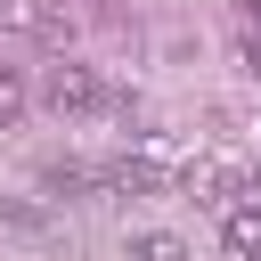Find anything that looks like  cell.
I'll return each mask as SVG.
<instances>
[{
    "label": "cell",
    "mask_w": 261,
    "mask_h": 261,
    "mask_svg": "<svg viewBox=\"0 0 261 261\" xmlns=\"http://www.w3.org/2000/svg\"><path fill=\"white\" fill-rule=\"evenodd\" d=\"M33 98H41V106H49L57 122H73V114H90V106H106V90H98V73H90V65H73V57H65V65H49V73L33 82Z\"/></svg>",
    "instance_id": "cell-1"
},
{
    "label": "cell",
    "mask_w": 261,
    "mask_h": 261,
    "mask_svg": "<svg viewBox=\"0 0 261 261\" xmlns=\"http://www.w3.org/2000/svg\"><path fill=\"white\" fill-rule=\"evenodd\" d=\"M98 179H106V196H163L179 171L163 155H114V163H98Z\"/></svg>",
    "instance_id": "cell-2"
},
{
    "label": "cell",
    "mask_w": 261,
    "mask_h": 261,
    "mask_svg": "<svg viewBox=\"0 0 261 261\" xmlns=\"http://www.w3.org/2000/svg\"><path fill=\"white\" fill-rule=\"evenodd\" d=\"M0 24L33 33V41H49V49H65V41H73V16H65V8H49V0H0Z\"/></svg>",
    "instance_id": "cell-3"
},
{
    "label": "cell",
    "mask_w": 261,
    "mask_h": 261,
    "mask_svg": "<svg viewBox=\"0 0 261 261\" xmlns=\"http://www.w3.org/2000/svg\"><path fill=\"white\" fill-rule=\"evenodd\" d=\"M220 245H228L237 261H253V253H261V196H253V204H228V212H220Z\"/></svg>",
    "instance_id": "cell-4"
},
{
    "label": "cell",
    "mask_w": 261,
    "mask_h": 261,
    "mask_svg": "<svg viewBox=\"0 0 261 261\" xmlns=\"http://www.w3.org/2000/svg\"><path fill=\"white\" fill-rule=\"evenodd\" d=\"M41 188H49V204H73V196H90V188H106L90 163H41Z\"/></svg>",
    "instance_id": "cell-5"
},
{
    "label": "cell",
    "mask_w": 261,
    "mask_h": 261,
    "mask_svg": "<svg viewBox=\"0 0 261 261\" xmlns=\"http://www.w3.org/2000/svg\"><path fill=\"white\" fill-rule=\"evenodd\" d=\"M130 261H196V253H188V237H171V228H139V237H130Z\"/></svg>",
    "instance_id": "cell-6"
},
{
    "label": "cell",
    "mask_w": 261,
    "mask_h": 261,
    "mask_svg": "<svg viewBox=\"0 0 261 261\" xmlns=\"http://www.w3.org/2000/svg\"><path fill=\"white\" fill-rule=\"evenodd\" d=\"M0 220L8 228H24V237H49L57 220H49V204H33V196H0Z\"/></svg>",
    "instance_id": "cell-7"
},
{
    "label": "cell",
    "mask_w": 261,
    "mask_h": 261,
    "mask_svg": "<svg viewBox=\"0 0 261 261\" xmlns=\"http://www.w3.org/2000/svg\"><path fill=\"white\" fill-rule=\"evenodd\" d=\"M24 106H33L24 73H16V65H0V130H16V122H24Z\"/></svg>",
    "instance_id": "cell-8"
},
{
    "label": "cell",
    "mask_w": 261,
    "mask_h": 261,
    "mask_svg": "<svg viewBox=\"0 0 261 261\" xmlns=\"http://www.w3.org/2000/svg\"><path fill=\"white\" fill-rule=\"evenodd\" d=\"M237 73H245V82H261V41H245V49H237Z\"/></svg>",
    "instance_id": "cell-9"
},
{
    "label": "cell",
    "mask_w": 261,
    "mask_h": 261,
    "mask_svg": "<svg viewBox=\"0 0 261 261\" xmlns=\"http://www.w3.org/2000/svg\"><path fill=\"white\" fill-rule=\"evenodd\" d=\"M237 16H245V33H261V0H237Z\"/></svg>",
    "instance_id": "cell-10"
},
{
    "label": "cell",
    "mask_w": 261,
    "mask_h": 261,
    "mask_svg": "<svg viewBox=\"0 0 261 261\" xmlns=\"http://www.w3.org/2000/svg\"><path fill=\"white\" fill-rule=\"evenodd\" d=\"M253 261H261V253H253Z\"/></svg>",
    "instance_id": "cell-11"
}]
</instances>
